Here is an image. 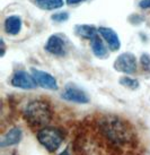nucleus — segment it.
Returning a JSON list of instances; mask_svg holds the SVG:
<instances>
[{"label":"nucleus","instance_id":"f257e3e1","mask_svg":"<svg viewBox=\"0 0 150 155\" xmlns=\"http://www.w3.org/2000/svg\"><path fill=\"white\" fill-rule=\"evenodd\" d=\"M98 126L104 136H106L111 142H113L116 145L128 144L132 138L130 127L120 117H102L98 121Z\"/></svg>","mask_w":150,"mask_h":155},{"label":"nucleus","instance_id":"f03ea898","mask_svg":"<svg viewBox=\"0 0 150 155\" xmlns=\"http://www.w3.org/2000/svg\"><path fill=\"white\" fill-rule=\"evenodd\" d=\"M25 120L34 128H44L52 120V109L46 101L33 100L24 109Z\"/></svg>","mask_w":150,"mask_h":155},{"label":"nucleus","instance_id":"7ed1b4c3","mask_svg":"<svg viewBox=\"0 0 150 155\" xmlns=\"http://www.w3.org/2000/svg\"><path fill=\"white\" fill-rule=\"evenodd\" d=\"M37 140L47 152L54 153L60 148L61 144L63 142V134L56 127H50L46 126L44 128H41L37 131Z\"/></svg>","mask_w":150,"mask_h":155},{"label":"nucleus","instance_id":"20e7f679","mask_svg":"<svg viewBox=\"0 0 150 155\" xmlns=\"http://www.w3.org/2000/svg\"><path fill=\"white\" fill-rule=\"evenodd\" d=\"M114 69L117 73H122L125 75H132L136 73L138 67L137 57L131 52H124L121 53L114 61L113 65Z\"/></svg>","mask_w":150,"mask_h":155},{"label":"nucleus","instance_id":"39448f33","mask_svg":"<svg viewBox=\"0 0 150 155\" xmlns=\"http://www.w3.org/2000/svg\"><path fill=\"white\" fill-rule=\"evenodd\" d=\"M61 97L65 101L79 104H87L89 103L90 101L89 96L85 91L81 90L76 84H72V83H69L64 86V91L61 94Z\"/></svg>","mask_w":150,"mask_h":155},{"label":"nucleus","instance_id":"423d86ee","mask_svg":"<svg viewBox=\"0 0 150 155\" xmlns=\"http://www.w3.org/2000/svg\"><path fill=\"white\" fill-rule=\"evenodd\" d=\"M10 85L21 90H34L39 86L37 83L35 82L33 75L24 70H17L14 73L13 77L10 79Z\"/></svg>","mask_w":150,"mask_h":155},{"label":"nucleus","instance_id":"0eeeda50","mask_svg":"<svg viewBox=\"0 0 150 155\" xmlns=\"http://www.w3.org/2000/svg\"><path fill=\"white\" fill-rule=\"evenodd\" d=\"M30 71H32V75L34 77L35 82L37 83V85L40 87H42L44 90H50V91H56L59 88L56 79L54 78V76H52L51 74L36 68H32Z\"/></svg>","mask_w":150,"mask_h":155},{"label":"nucleus","instance_id":"6e6552de","mask_svg":"<svg viewBox=\"0 0 150 155\" xmlns=\"http://www.w3.org/2000/svg\"><path fill=\"white\" fill-rule=\"evenodd\" d=\"M45 50L53 56H64L67 52V44L60 35L53 34L47 39L45 43Z\"/></svg>","mask_w":150,"mask_h":155},{"label":"nucleus","instance_id":"1a4fd4ad","mask_svg":"<svg viewBox=\"0 0 150 155\" xmlns=\"http://www.w3.org/2000/svg\"><path fill=\"white\" fill-rule=\"evenodd\" d=\"M98 33L103 38L104 41L107 43V47L110 48L111 51H117V50H120L121 41L115 31L112 30L111 27L101 26V27H98Z\"/></svg>","mask_w":150,"mask_h":155},{"label":"nucleus","instance_id":"9d476101","mask_svg":"<svg viewBox=\"0 0 150 155\" xmlns=\"http://www.w3.org/2000/svg\"><path fill=\"white\" fill-rule=\"evenodd\" d=\"M21 138H23V131L19 127H14L10 130L5 134L1 140H0V147L5 148V147L14 146V145H18L21 143Z\"/></svg>","mask_w":150,"mask_h":155},{"label":"nucleus","instance_id":"9b49d317","mask_svg":"<svg viewBox=\"0 0 150 155\" xmlns=\"http://www.w3.org/2000/svg\"><path fill=\"white\" fill-rule=\"evenodd\" d=\"M23 22L18 15H10L5 19V31L9 35H17L21 33Z\"/></svg>","mask_w":150,"mask_h":155},{"label":"nucleus","instance_id":"f8f14e48","mask_svg":"<svg viewBox=\"0 0 150 155\" xmlns=\"http://www.w3.org/2000/svg\"><path fill=\"white\" fill-rule=\"evenodd\" d=\"M75 34L79 36V38H82V39L91 40L95 35L98 34V28H96L94 25H89V24L76 25Z\"/></svg>","mask_w":150,"mask_h":155},{"label":"nucleus","instance_id":"ddd939ff","mask_svg":"<svg viewBox=\"0 0 150 155\" xmlns=\"http://www.w3.org/2000/svg\"><path fill=\"white\" fill-rule=\"evenodd\" d=\"M90 44H91V50L94 52V54L97 58H105L107 54V49L106 45L104 44L103 38L98 34H96L90 40Z\"/></svg>","mask_w":150,"mask_h":155},{"label":"nucleus","instance_id":"4468645a","mask_svg":"<svg viewBox=\"0 0 150 155\" xmlns=\"http://www.w3.org/2000/svg\"><path fill=\"white\" fill-rule=\"evenodd\" d=\"M34 4L43 10H56L63 7L64 1L63 0H35Z\"/></svg>","mask_w":150,"mask_h":155},{"label":"nucleus","instance_id":"2eb2a0df","mask_svg":"<svg viewBox=\"0 0 150 155\" xmlns=\"http://www.w3.org/2000/svg\"><path fill=\"white\" fill-rule=\"evenodd\" d=\"M120 84L122 86L126 87L129 90L136 91L139 87V82L134 78H131L129 76H123V77L120 78Z\"/></svg>","mask_w":150,"mask_h":155},{"label":"nucleus","instance_id":"dca6fc26","mask_svg":"<svg viewBox=\"0 0 150 155\" xmlns=\"http://www.w3.org/2000/svg\"><path fill=\"white\" fill-rule=\"evenodd\" d=\"M52 21L56 23H62V22H67L69 19V14L67 12H58V13L53 14L51 16Z\"/></svg>","mask_w":150,"mask_h":155},{"label":"nucleus","instance_id":"f3484780","mask_svg":"<svg viewBox=\"0 0 150 155\" xmlns=\"http://www.w3.org/2000/svg\"><path fill=\"white\" fill-rule=\"evenodd\" d=\"M140 64L145 71L150 74V56L148 53H143L140 58Z\"/></svg>","mask_w":150,"mask_h":155},{"label":"nucleus","instance_id":"a211bd4d","mask_svg":"<svg viewBox=\"0 0 150 155\" xmlns=\"http://www.w3.org/2000/svg\"><path fill=\"white\" fill-rule=\"evenodd\" d=\"M139 7L141 9H150V0H141L139 2Z\"/></svg>","mask_w":150,"mask_h":155},{"label":"nucleus","instance_id":"6ab92c4d","mask_svg":"<svg viewBox=\"0 0 150 155\" xmlns=\"http://www.w3.org/2000/svg\"><path fill=\"white\" fill-rule=\"evenodd\" d=\"M87 0H65V4L69 5V6H73V5H78L81 4V2H85Z\"/></svg>","mask_w":150,"mask_h":155},{"label":"nucleus","instance_id":"aec40b11","mask_svg":"<svg viewBox=\"0 0 150 155\" xmlns=\"http://www.w3.org/2000/svg\"><path fill=\"white\" fill-rule=\"evenodd\" d=\"M5 51H6V48H5V42H4V40L1 39V57L5 56Z\"/></svg>","mask_w":150,"mask_h":155},{"label":"nucleus","instance_id":"412c9836","mask_svg":"<svg viewBox=\"0 0 150 155\" xmlns=\"http://www.w3.org/2000/svg\"><path fill=\"white\" fill-rule=\"evenodd\" d=\"M59 155H70V153H69L68 150H64V151H63V152H61V153H60Z\"/></svg>","mask_w":150,"mask_h":155}]
</instances>
